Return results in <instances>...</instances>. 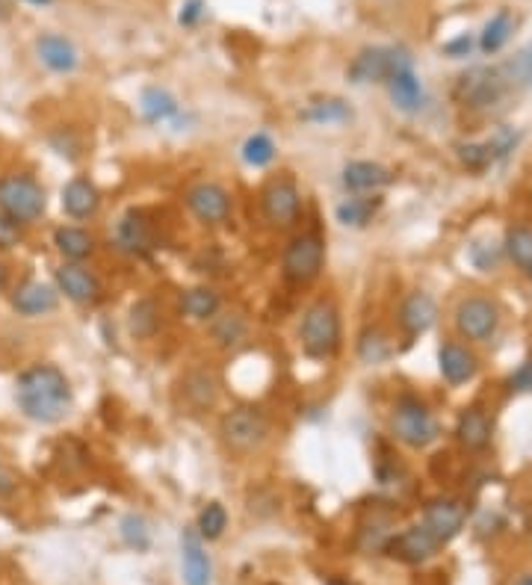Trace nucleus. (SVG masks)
Returning <instances> with one entry per match:
<instances>
[{"label": "nucleus", "mask_w": 532, "mask_h": 585, "mask_svg": "<svg viewBox=\"0 0 532 585\" xmlns=\"http://www.w3.org/2000/svg\"><path fill=\"white\" fill-rule=\"evenodd\" d=\"M15 405L27 420L39 426H54L68 417L74 405V390L57 364H30L15 379Z\"/></svg>", "instance_id": "obj_1"}, {"label": "nucleus", "mask_w": 532, "mask_h": 585, "mask_svg": "<svg viewBox=\"0 0 532 585\" xmlns=\"http://www.w3.org/2000/svg\"><path fill=\"white\" fill-rule=\"evenodd\" d=\"M299 343L305 358L311 361H334L343 346V320L334 299L320 296L314 299L299 323Z\"/></svg>", "instance_id": "obj_2"}, {"label": "nucleus", "mask_w": 532, "mask_h": 585, "mask_svg": "<svg viewBox=\"0 0 532 585\" xmlns=\"http://www.w3.org/2000/svg\"><path fill=\"white\" fill-rule=\"evenodd\" d=\"M388 429L408 450H426L441 438V423L435 411L417 393H399L388 417Z\"/></svg>", "instance_id": "obj_3"}, {"label": "nucleus", "mask_w": 532, "mask_h": 585, "mask_svg": "<svg viewBox=\"0 0 532 585\" xmlns=\"http://www.w3.org/2000/svg\"><path fill=\"white\" fill-rule=\"evenodd\" d=\"M272 435L269 417L258 405H237L219 417V441L231 455L261 453Z\"/></svg>", "instance_id": "obj_4"}, {"label": "nucleus", "mask_w": 532, "mask_h": 585, "mask_svg": "<svg viewBox=\"0 0 532 585\" xmlns=\"http://www.w3.org/2000/svg\"><path fill=\"white\" fill-rule=\"evenodd\" d=\"M48 210V193L45 187L24 172L0 175V213L12 219L15 225L27 228L36 225Z\"/></svg>", "instance_id": "obj_5"}, {"label": "nucleus", "mask_w": 532, "mask_h": 585, "mask_svg": "<svg viewBox=\"0 0 532 585\" xmlns=\"http://www.w3.org/2000/svg\"><path fill=\"white\" fill-rule=\"evenodd\" d=\"M326 266V243L317 231L296 234L281 255V278L290 287H311Z\"/></svg>", "instance_id": "obj_6"}, {"label": "nucleus", "mask_w": 532, "mask_h": 585, "mask_svg": "<svg viewBox=\"0 0 532 585\" xmlns=\"http://www.w3.org/2000/svg\"><path fill=\"white\" fill-rule=\"evenodd\" d=\"M411 63V57L402 48H385V45H367L361 48L352 63L346 68L349 83L355 86H367V83H388L391 74H397L399 68Z\"/></svg>", "instance_id": "obj_7"}, {"label": "nucleus", "mask_w": 532, "mask_h": 585, "mask_svg": "<svg viewBox=\"0 0 532 585\" xmlns=\"http://www.w3.org/2000/svg\"><path fill=\"white\" fill-rule=\"evenodd\" d=\"M261 213L269 228H293L302 216V193L299 184L287 175L269 178L261 190Z\"/></svg>", "instance_id": "obj_8"}, {"label": "nucleus", "mask_w": 532, "mask_h": 585, "mask_svg": "<svg viewBox=\"0 0 532 585\" xmlns=\"http://www.w3.org/2000/svg\"><path fill=\"white\" fill-rule=\"evenodd\" d=\"M453 323L470 343H488L500 328V308L488 296H465L453 311Z\"/></svg>", "instance_id": "obj_9"}, {"label": "nucleus", "mask_w": 532, "mask_h": 585, "mask_svg": "<svg viewBox=\"0 0 532 585\" xmlns=\"http://www.w3.org/2000/svg\"><path fill=\"white\" fill-rule=\"evenodd\" d=\"M187 210L199 219L201 225H225L234 213V198L231 193L216 184V181H196L184 193Z\"/></svg>", "instance_id": "obj_10"}, {"label": "nucleus", "mask_w": 532, "mask_h": 585, "mask_svg": "<svg viewBox=\"0 0 532 585\" xmlns=\"http://www.w3.org/2000/svg\"><path fill=\"white\" fill-rule=\"evenodd\" d=\"M113 243L131 258H148L157 252V228L142 210H128L113 228Z\"/></svg>", "instance_id": "obj_11"}, {"label": "nucleus", "mask_w": 532, "mask_h": 585, "mask_svg": "<svg viewBox=\"0 0 532 585\" xmlns=\"http://www.w3.org/2000/svg\"><path fill=\"white\" fill-rule=\"evenodd\" d=\"M503 92H506V77L497 68H473L456 83V98L473 110L494 107L503 98Z\"/></svg>", "instance_id": "obj_12"}, {"label": "nucleus", "mask_w": 532, "mask_h": 585, "mask_svg": "<svg viewBox=\"0 0 532 585\" xmlns=\"http://www.w3.org/2000/svg\"><path fill=\"white\" fill-rule=\"evenodd\" d=\"M54 281H57V290L66 296L68 302H74L80 308H92V305H98L104 299L101 278L89 266H83V263H68L66 260L63 266H57Z\"/></svg>", "instance_id": "obj_13"}, {"label": "nucleus", "mask_w": 532, "mask_h": 585, "mask_svg": "<svg viewBox=\"0 0 532 585\" xmlns=\"http://www.w3.org/2000/svg\"><path fill=\"white\" fill-rule=\"evenodd\" d=\"M438 550H441L438 538H435L423 523L408 526V529H402V532L391 535V538L385 541V553H388L391 559L405 562V565H423V562H429Z\"/></svg>", "instance_id": "obj_14"}, {"label": "nucleus", "mask_w": 532, "mask_h": 585, "mask_svg": "<svg viewBox=\"0 0 532 585\" xmlns=\"http://www.w3.org/2000/svg\"><path fill=\"white\" fill-rule=\"evenodd\" d=\"M178 399H181V408L187 414L201 417V414L213 411L216 402H219V379H216V373L207 370V367L187 370L181 385H178Z\"/></svg>", "instance_id": "obj_15"}, {"label": "nucleus", "mask_w": 532, "mask_h": 585, "mask_svg": "<svg viewBox=\"0 0 532 585\" xmlns=\"http://www.w3.org/2000/svg\"><path fill=\"white\" fill-rule=\"evenodd\" d=\"M467 520V506L462 500H453V497H438V500H429L426 509H423V526L438 538V544H450L462 529H465Z\"/></svg>", "instance_id": "obj_16"}, {"label": "nucleus", "mask_w": 532, "mask_h": 585, "mask_svg": "<svg viewBox=\"0 0 532 585\" xmlns=\"http://www.w3.org/2000/svg\"><path fill=\"white\" fill-rule=\"evenodd\" d=\"M343 190L352 195H379L394 184V172L376 160H352L340 172Z\"/></svg>", "instance_id": "obj_17"}, {"label": "nucleus", "mask_w": 532, "mask_h": 585, "mask_svg": "<svg viewBox=\"0 0 532 585\" xmlns=\"http://www.w3.org/2000/svg\"><path fill=\"white\" fill-rule=\"evenodd\" d=\"M60 305V290L45 281H24L12 290V311L18 317L36 320L45 314H54Z\"/></svg>", "instance_id": "obj_18"}, {"label": "nucleus", "mask_w": 532, "mask_h": 585, "mask_svg": "<svg viewBox=\"0 0 532 585\" xmlns=\"http://www.w3.org/2000/svg\"><path fill=\"white\" fill-rule=\"evenodd\" d=\"M397 323L399 331H402L405 337H420V334H426L432 325L438 323V305H435V299H432L429 293H423V290L408 293V296L399 302Z\"/></svg>", "instance_id": "obj_19"}, {"label": "nucleus", "mask_w": 532, "mask_h": 585, "mask_svg": "<svg viewBox=\"0 0 532 585\" xmlns=\"http://www.w3.org/2000/svg\"><path fill=\"white\" fill-rule=\"evenodd\" d=\"M438 370H441V376H444L447 385L462 388V385L476 379V373H479V358H476L467 346H462V343L444 340L441 349H438Z\"/></svg>", "instance_id": "obj_20"}, {"label": "nucleus", "mask_w": 532, "mask_h": 585, "mask_svg": "<svg viewBox=\"0 0 532 585\" xmlns=\"http://www.w3.org/2000/svg\"><path fill=\"white\" fill-rule=\"evenodd\" d=\"M494 438V420L482 405H467L456 420V441L467 453H482Z\"/></svg>", "instance_id": "obj_21"}, {"label": "nucleus", "mask_w": 532, "mask_h": 585, "mask_svg": "<svg viewBox=\"0 0 532 585\" xmlns=\"http://www.w3.org/2000/svg\"><path fill=\"white\" fill-rule=\"evenodd\" d=\"M181 565H184V585H213V565L196 526L181 532Z\"/></svg>", "instance_id": "obj_22"}, {"label": "nucleus", "mask_w": 532, "mask_h": 585, "mask_svg": "<svg viewBox=\"0 0 532 585\" xmlns=\"http://www.w3.org/2000/svg\"><path fill=\"white\" fill-rule=\"evenodd\" d=\"M36 57L54 74H74L77 65H80L77 45L68 36H60V33H42L36 39Z\"/></svg>", "instance_id": "obj_23"}, {"label": "nucleus", "mask_w": 532, "mask_h": 585, "mask_svg": "<svg viewBox=\"0 0 532 585\" xmlns=\"http://www.w3.org/2000/svg\"><path fill=\"white\" fill-rule=\"evenodd\" d=\"M101 190L95 187V181L77 175L71 178L66 187H63V213L74 222H86V219H95L98 210H101Z\"/></svg>", "instance_id": "obj_24"}, {"label": "nucleus", "mask_w": 532, "mask_h": 585, "mask_svg": "<svg viewBox=\"0 0 532 585\" xmlns=\"http://www.w3.org/2000/svg\"><path fill=\"white\" fill-rule=\"evenodd\" d=\"M388 86V95L394 101V107L402 113H420L426 107V89L420 83V77L414 74V65H405L399 68L397 74H391V80L385 83Z\"/></svg>", "instance_id": "obj_25"}, {"label": "nucleus", "mask_w": 532, "mask_h": 585, "mask_svg": "<svg viewBox=\"0 0 532 585\" xmlns=\"http://www.w3.org/2000/svg\"><path fill=\"white\" fill-rule=\"evenodd\" d=\"M178 311L187 317V320H196V323H210L219 311H222V296L219 290L201 284V287H187L181 290L178 296Z\"/></svg>", "instance_id": "obj_26"}, {"label": "nucleus", "mask_w": 532, "mask_h": 585, "mask_svg": "<svg viewBox=\"0 0 532 585\" xmlns=\"http://www.w3.org/2000/svg\"><path fill=\"white\" fill-rule=\"evenodd\" d=\"M54 246L68 263H83L98 252V240L92 231L80 228V225H60L54 231Z\"/></svg>", "instance_id": "obj_27"}, {"label": "nucleus", "mask_w": 532, "mask_h": 585, "mask_svg": "<svg viewBox=\"0 0 532 585\" xmlns=\"http://www.w3.org/2000/svg\"><path fill=\"white\" fill-rule=\"evenodd\" d=\"M382 210V198L379 195H352L346 201H340L334 207V219L343 225V228H367Z\"/></svg>", "instance_id": "obj_28"}, {"label": "nucleus", "mask_w": 532, "mask_h": 585, "mask_svg": "<svg viewBox=\"0 0 532 585\" xmlns=\"http://www.w3.org/2000/svg\"><path fill=\"white\" fill-rule=\"evenodd\" d=\"M355 355L361 364L367 367H376V364H385L391 355H394V343H391V334L382 328V325H367L358 340H355Z\"/></svg>", "instance_id": "obj_29"}, {"label": "nucleus", "mask_w": 532, "mask_h": 585, "mask_svg": "<svg viewBox=\"0 0 532 585\" xmlns=\"http://www.w3.org/2000/svg\"><path fill=\"white\" fill-rule=\"evenodd\" d=\"M139 110H142V119L148 125H163V122H172L178 113H181V104L178 98L163 89V86H148L139 98Z\"/></svg>", "instance_id": "obj_30"}, {"label": "nucleus", "mask_w": 532, "mask_h": 585, "mask_svg": "<svg viewBox=\"0 0 532 585\" xmlns=\"http://www.w3.org/2000/svg\"><path fill=\"white\" fill-rule=\"evenodd\" d=\"M299 119L308 125H349L355 119V110L343 98H317L302 107Z\"/></svg>", "instance_id": "obj_31"}, {"label": "nucleus", "mask_w": 532, "mask_h": 585, "mask_svg": "<svg viewBox=\"0 0 532 585\" xmlns=\"http://www.w3.org/2000/svg\"><path fill=\"white\" fill-rule=\"evenodd\" d=\"M163 325V311H160V302L145 296L139 302L131 305V314H128V331H131L133 340H151Z\"/></svg>", "instance_id": "obj_32"}, {"label": "nucleus", "mask_w": 532, "mask_h": 585, "mask_svg": "<svg viewBox=\"0 0 532 585\" xmlns=\"http://www.w3.org/2000/svg\"><path fill=\"white\" fill-rule=\"evenodd\" d=\"M512 33H515V15H512V9H500L497 15H491L488 18V24L482 27V33H479V48H482V54H500L506 45H509V39H512Z\"/></svg>", "instance_id": "obj_33"}, {"label": "nucleus", "mask_w": 532, "mask_h": 585, "mask_svg": "<svg viewBox=\"0 0 532 585\" xmlns=\"http://www.w3.org/2000/svg\"><path fill=\"white\" fill-rule=\"evenodd\" d=\"M210 337L219 349H234L240 346L246 337H249V323L240 317V314H225L219 311L213 320H210Z\"/></svg>", "instance_id": "obj_34"}, {"label": "nucleus", "mask_w": 532, "mask_h": 585, "mask_svg": "<svg viewBox=\"0 0 532 585\" xmlns=\"http://www.w3.org/2000/svg\"><path fill=\"white\" fill-rule=\"evenodd\" d=\"M506 258L512 260L518 269L530 272L532 266V228L530 225H512L506 231V243H503Z\"/></svg>", "instance_id": "obj_35"}, {"label": "nucleus", "mask_w": 532, "mask_h": 585, "mask_svg": "<svg viewBox=\"0 0 532 585\" xmlns=\"http://www.w3.org/2000/svg\"><path fill=\"white\" fill-rule=\"evenodd\" d=\"M275 154H278V145H275V139H272L269 133H264V130L252 133V136L243 142V148H240L243 163L252 166V169H266V166L275 160Z\"/></svg>", "instance_id": "obj_36"}, {"label": "nucleus", "mask_w": 532, "mask_h": 585, "mask_svg": "<svg viewBox=\"0 0 532 585\" xmlns=\"http://www.w3.org/2000/svg\"><path fill=\"white\" fill-rule=\"evenodd\" d=\"M225 529H228V509L219 500H210L199 512L196 532H199L204 541H219L225 535Z\"/></svg>", "instance_id": "obj_37"}, {"label": "nucleus", "mask_w": 532, "mask_h": 585, "mask_svg": "<svg viewBox=\"0 0 532 585\" xmlns=\"http://www.w3.org/2000/svg\"><path fill=\"white\" fill-rule=\"evenodd\" d=\"M500 74L506 77V83H515V86H532V45L521 48L515 57H509L506 65L500 68Z\"/></svg>", "instance_id": "obj_38"}, {"label": "nucleus", "mask_w": 532, "mask_h": 585, "mask_svg": "<svg viewBox=\"0 0 532 585\" xmlns=\"http://www.w3.org/2000/svg\"><path fill=\"white\" fill-rule=\"evenodd\" d=\"M456 151H459V160H462V166H465L467 172H485L488 166L497 163L491 148H488V142H465Z\"/></svg>", "instance_id": "obj_39"}, {"label": "nucleus", "mask_w": 532, "mask_h": 585, "mask_svg": "<svg viewBox=\"0 0 532 585\" xmlns=\"http://www.w3.org/2000/svg\"><path fill=\"white\" fill-rule=\"evenodd\" d=\"M485 142H488V148H491L494 160L500 163V160H506V157H509V151H515V145H518V130H512L509 125H503V128L494 130Z\"/></svg>", "instance_id": "obj_40"}, {"label": "nucleus", "mask_w": 532, "mask_h": 585, "mask_svg": "<svg viewBox=\"0 0 532 585\" xmlns=\"http://www.w3.org/2000/svg\"><path fill=\"white\" fill-rule=\"evenodd\" d=\"M51 145H54V151L60 154V157H66V160H77L80 157V148H83V142H80V136L74 133V128H60L51 133Z\"/></svg>", "instance_id": "obj_41"}, {"label": "nucleus", "mask_w": 532, "mask_h": 585, "mask_svg": "<svg viewBox=\"0 0 532 585\" xmlns=\"http://www.w3.org/2000/svg\"><path fill=\"white\" fill-rule=\"evenodd\" d=\"M122 538L131 544L133 550H145L148 547V526H145V520L128 515V518L122 520Z\"/></svg>", "instance_id": "obj_42"}, {"label": "nucleus", "mask_w": 532, "mask_h": 585, "mask_svg": "<svg viewBox=\"0 0 532 585\" xmlns=\"http://www.w3.org/2000/svg\"><path fill=\"white\" fill-rule=\"evenodd\" d=\"M500 252H503V246H497V243H491V249H488V243H479V246L470 249V258H473V263H476L482 272H488L491 266H497Z\"/></svg>", "instance_id": "obj_43"}, {"label": "nucleus", "mask_w": 532, "mask_h": 585, "mask_svg": "<svg viewBox=\"0 0 532 585\" xmlns=\"http://www.w3.org/2000/svg\"><path fill=\"white\" fill-rule=\"evenodd\" d=\"M21 240H24V228H21V225H15L12 219H6V216L0 213V252L15 249Z\"/></svg>", "instance_id": "obj_44"}, {"label": "nucleus", "mask_w": 532, "mask_h": 585, "mask_svg": "<svg viewBox=\"0 0 532 585\" xmlns=\"http://www.w3.org/2000/svg\"><path fill=\"white\" fill-rule=\"evenodd\" d=\"M509 390H515V393H532V361H524L509 376Z\"/></svg>", "instance_id": "obj_45"}, {"label": "nucleus", "mask_w": 532, "mask_h": 585, "mask_svg": "<svg viewBox=\"0 0 532 585\" xmlns=\"http://www.w3.org/2000/svg\"><path fill=\"white\" fill-rule=\"evenodd\" d=\"M201 18H204V0H187V3L181 6L178 24H181V27H196Z\"/></svg>", "instance_id": "obj_46"}, {"label": "nucleus", "mask_w": 532, "mask_h": 585, "mask_svg": "<svg viewBox=\"0 0 532 585\" xmlns=\"http://www.w3.org/2000/svg\"><path fill=\"white\" fill-rule=\"evenodd\" d=\"M470 48H473V39L470 36H459V39H453V42L444 45V54L453 57V60H462V57L470 54Z\"/></svg>", "instance_id": "obj_47"}, {"label": "nucleus", "mask_w": 532, "mask_h": 585, "mask_svg": "<svg viewBox=\"0 0 532 585\" xmlns=\"http://www.w3.org/2000/svg\"><path fill=\"white\" fill-rule=\"evenodd\" d=\"M15 491H18V476L6 464H0V497H12Z\"/></svg>", "instance_id": "obj_48"}, {"label": "nucleus", "mask_w": 532, "mask_h": 585, "mask_svg": "<svg viewBox=\"0 0 532 585\" xmlns=\"http://www.w3.org/2000/svg\"><path fill=\"white\" fill-rule=\"evenodd\" d=\"M6 287H9V266L0 260V293H3Z\"/></svg>", "instance_id": "obj_49"}, {"label": "nucleus", "mask_w": 532, "mask_h": 585, "mask_svg": "<svg viewBox=\"0 0 532 585\" xmlns=\"http://www.w3.org/2000/svg\"><path fill=\"white\" fill-rule=\"evenodd\" d=\"M24 3H30V6H51L54 0H24Z\"/></svg>", "instance_id": "obj_50"}, {"label": "nucleus", "mask_w": 532, "mask_h": 585, "mask_svg": "<svg viewBox=\"0 0 532 585\" xmlns=\"http://www.w3.org/2000/svg\"><path fill=\"white\" fill-rule=\"evenodd\" d=\"M515 585H532V574H527V577H521Z\"/></svg>", "instance_id": "obj_51"}, {"label": "nucleus", "mask_w": 532, "mask_h": 585, "mask_svg": "<svg viewBox=\"0 0 532 585\" xmlns=\"http://www.w3.org/2000/svg\"><path fill=\"white\" fill-rule=\"evenodd\" d=\"M527 275H530V281H532V266H530V272H527Z\"/></svg>", "instance_id": "obj_52"}]
</instances>
